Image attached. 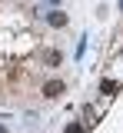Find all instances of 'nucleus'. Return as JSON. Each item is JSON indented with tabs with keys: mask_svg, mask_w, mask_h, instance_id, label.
Here are the masks:
<instances>
[{
	"mask_svg": "<svg viewBox=\"0 0 123 133\" xmlns=\"http://www.w3.org/2000/svg\"><path fill=\"white\" fill-rule=\"evenodd\" d=\"M60 93H67V83H63V80H47V83H43V97H47V100H57Z\"/></svg>",
	"mask_w": 123,
	"mask_h": 133,
	"instance_id": "f257e3e1",
	"label": "nucleus"
},
{
	"mask_svg": "<svg viewBox=\"0 0 123 133\" xmlns=\"http://www.w3.org/2000/svg\"><path fill=\"white\" fill-rule=\"evenodd\" d=\"M120 90H123V87L117 80H103V83H100V93H103V97H113V93H120Z\"/></svg>",
	"mask_w": 123,
	"mask_h": 133,
	"instance_id": "f03ea898",
	"label": "nucleus"
},
{
	"mask_svg": "<svg viewBox=\"0 0 123 133\" xmlns=\"http://www.w3.org/2000/svg\"><path fill=\"white\" fill-rule=\"evenodd\" d=\"M47 20H50V27H67V14H60V10H50Z\"/></svg>",
	"mask_w": 123,
	"mask_h": 133,
	"instance_id": "7ed1b4c3",
	"label": "nucleus"
},
{
	"mask_svg": "<svg viewBox=\"0 0 123 133\" xmlns=\"http://www.w3.org/2000/svg\"><path fill=\"white\" fill-rule=\"evenodd\" d=\"M47 63H50V66L60 63V53H57V50H50V53H47Z\"/></svg>",
	"mask_w": 123,
	"mask_h": 133,
	"instance_id": "20e7f679",
	"label": "nucleus"
},
{
	"mask_svg": "<svg viewBox=\"0 0 123 133\" xmlns=\"http://www.w3.org/2000/svg\"><path fill=\"white\" fill-rule=\"evenodd\" d=\"M63 133H83V127H80V123H70V127H67Z\"/></svg>",
	"mask_w": 123,
	"mask_h": 133,
	"instance_id": "39448f33",
	"label": "nucleus"
},
{
	"mask_svg": "<svg viewBox=\"0 0 123 133\" xmlns=\"http://www.w3.org/2000/svg\"><path fill=\"white\" fill-rule=\"evenodd\" d=\"M47 3H60V0H47Z\"/></svg>",
	"mask_w": 123,
	"mask_h": 133,
	"instance_id": "423d86ee",
	"label": "nucleus"
},
{
	"mask_svg": "<svg viewBox=\"0 0 123 133\" xmlns=\"http://www.w3.org/2000/svg\"><path fill=\"white\" fill-rule=\"evenodd\" d=\"M0 133H7V127H0Z\"/></svg>",
	"mask_w": 123,
	"mask_h": 133,
	"instance_id": "0eeeda50",
	"label": "nucleus"
}]
</instances>
